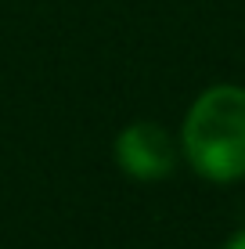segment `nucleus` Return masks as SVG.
I'll return each mask as SVG.
<instances>
[{
    "instance_id": "nucleus-1",
    "label": "nucleus",
    "mask_w": 245,
    "mask_h": 249,
    "mask_svg": "<svg viewBox=\"0 0 245 249\" xmlns=\"http://www.w3.org/2000/svg\"><path fill=\"white\" fill-rule=\"evenodd\" d=\"M184 152L209 181H238L245 174V90L213 87L184 119Z\"/></svg>"
},
{
    "instance_id": "nucleus-2",
    "label": "nucleus",
    "mask_w": 245,
    "mask_h": 249,
    "mask_svg": "<svg viewBox=\"0 0 245 249\" xmlns=\"http://www.w3.org/2000/svg\"><path fill=\"white\" fill-rule=\"evenodd\" d=\"M115 159L130 177L137 181H163L173 174L177 148L170 141V134L155 123H133L126 126L115 141Z\"/></svg>"
},
{
    "instance_id": "nucleus-3",
    "label": "nucleus",
    "mask_w": 245,
    "mask_h": 249,
    "mask_svg": "<svg viewBox=\"0 0 245 249\" xmlns=\"http://www.w3.org/2000/svg\"><path fill=\"white\" fill-rule=\"evenodd\" d=\"M224 249H245V231H238V235L231 238V242H227Z\"/></svg>"
}]
</instances>
